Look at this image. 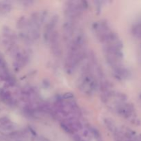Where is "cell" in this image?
Masks as SVG:
<instances>
[{
	"instance_id": "30bf717a",
	"label": "cell",
	"mask_w": 141,
	"mask_h": 141,
	"mask_svg": "<svg viewBox=\"0 0 141 141\" xmlns=\"http://www.w3.org/2000/svg\"><path fill=\"white\" fill-rule=\"evenodd\" d=\"M72 138H73L74 141H88L87 139H85L82 135L79 134L78 133L73 135Z\"/></svg>"
},
{
	"instance_id": "52a82bcc",
	"label": "cell",
	"mask_w": 141,
	"mask_h": 141,
	"mask_svg": "<svg viewBox=\"0 0 141 141\" xmlns=\"http://www.w3.org/2000/svg\"><path fill=\"white\" fill-rule=\"evenodd\" d=\"M57 17H52L47 24V25L45 26L44 35L46 42H48L52 34L56 31V26L57 24Z\"/></svg>"
},
{
	"instance_id": "9c48e42d",
	"label": "cell",
	"mask_w": 141,
	"mask_h": 141,
	"mask_svg": "<svg viewBox=\"0 0 141 141\" xmlns=\"http://www.w3.org/2000/svg\"><path fill=\"white\" fill-rule=\"evenodd\" d=\"M131 33L135 37L141 39V21L132 26Z\"/></svg>"
},
{
	"instance_id": "6da1fadb",
	"label": "cell",
	"mask_w": 141,
	"mask_h": 141,
	"mask_svg": "<svg viewBox=\"0 0 141 141\" xmlns=\"http://www.w3.org/2000/svg\"><path fill=\"white\" fill-rule=\"evenodd\" d=\"M87 55L86 39L81 30H78L68 44V51L65 61L66 71L72 74L78 68Z\"/></svg>"
},
{
	"instance_id": "277c9868",
	"label": "cell",
	"mask_w": 141,
	"mask_h": 141,
	"mask_svg": "<svg viewBox=\"0 0 141 141\" xmlns=\"http://www.w3.org/2000/svg\"><path fill=\"white\" fill-rule=\"evenodd\" d=\"M92 29L94 34L101 44L114 32L109 23L105 20L95 21L92 26Z\"/></svg>"
},
{
	"instance_id": "ba28073f",
	"label": "cell",
	"mask_w": 141,
	"mask_h": 141,
	"mask_svg": "<svg viewBox=\"0 0 141 141\" xmlns=\"http://www.w3.org/2000/svg\"><path fill=\"white\" fill-rule=\"evenodd\" d=\"M0 99L6 105L10 107H15L17 105V101L10 92L5 90H0Z\"/></svg>"
},
{
	"instance_id": "8992f818",
	"label": "cell",
	"mask_w": 141,
	"mask_h": 141,
	"mask_svg": "<svg viewBox=\"0 0 141 141\" xmlns=\"http://www.w3.org/2000/svg\"><path fill=\"white\" fill-rule=\"evenodd\" d=\"M59 39L60 38L58 36V33L56 30L52 34L49 40L48 41L52 54L56 57H58L61 54V47Z\"/></svg>"
},
{
	"instance_id": "5b68a950",
	"label": "cell",
	"mask_w": 141,
	"mask_h": 141,
	"mask_svg": "<svg viewBox=\"0 0 141 141\" xmlns=\"http://www.w3.org/2000/svg\"><path fill=\"white\" fill-rule=\"evenodd\" d=\"M77 31L76 21L67 19L63 26V37L68 44L74 38Z\"/></svg>"
},
{
	"instance_id": "3957f363",
	"label": "cell",
	"mask_w": 141,
	"mask_h": 141,
	"mask_svg": "<svg viewBox=\"0 0 141 141\" xmlns=\"http://www.w3.org/2000/svg\"><path fill=\"white\" fill-rule=\"evenodd\" d=\"M88 8V2L85 1H69L64 5V15L67 19L77 21Z\"/></svg>"
},
{
	"instance_id": "7a4b0ae2",
	"label": "cell",
	"mask_w": 141,
	"mask_h": 141,
	"mask_svg": "<svg viewBox=\"0 0 141 141\" xmlns=\"http://www.w3.org/2000/svg\"><path fill=\"white\" fill-rule=\"evenodd\" d=\"M77 88L85 96H93L98 87V80L93 70L92 64H88L84 68L77 80Z\"/></svg>"
}]
</instances>
